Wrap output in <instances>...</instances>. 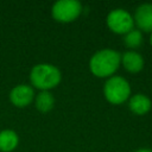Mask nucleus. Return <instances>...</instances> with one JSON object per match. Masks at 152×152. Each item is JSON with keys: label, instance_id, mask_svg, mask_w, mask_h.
<instances>
[{"label": "nucleus", "instance_id": "f8f14e48", "mask_svg": "<svg viewBox=\"0 0 152 152\" xmlns=\"http://www.w3.org/2000/svg\"><path fill=\"white\" fill-rule=\"evenodd\" d=\"M124 43L127 48L137 49L142 44V33L138 28H133L124 36Z\"/></svg>", "mask_w": 152, "mask_h": 152}, {"label": "nucleus", "instance_id": "ddd939ff", "mask_svg": "<svg viewBox=\"0 0 152 152\" xmlns=\"http://www.w3.org/2000/svg\"><path fill=\"white\" fill-rule=\"evenodd\" d=\"M134 152H152V150L151 148H139V150H137Z\"/></svg>", "mask_w": 152, "mask_h": 152}, {"label": "nucleus", "instance_id": "20e7f679", "mask_svg": "<svg viewBox=\"0 0 152 152\" xmlns=\"http://www.w3.org/2000/svg\"><path fill=\"white\" fill-rule=\"evenodd\" d=\"M82 13V5L77 0H58L52 5L51 14L59 23H70Z\"/></svg>", "mask_w": 152, "mask_h": 152}, {"label": "nucleus", "instance_id": "4468645a", "mask_svg": "<svg viewBox=\"0 0 152 152\" xmlns=\"http://www.w3.org/2000/svg\"><path fill=\"white\" fill-rule=\"evenodd\" d=\"M150 43H151V45H152V32H151V36H150Z\"/></svg>", "mask_w": 152, "mask_h": 152}, {"label": "nucleus", "instance_id": "6e6552de", "mask_svg": "<svg viewBox=\"0 0 152 152\" xmlns=\"http://www.w3.org/2000/svg\"><path fill=\"white\" fill-rule=\"evenodd\" d=\"M121 63L124 68L129 71V72H138L144 68V58L142 56L134 51V50H128L124 55H121Z\"/></svg>", "mask_w": 152, "mask_h": 152}, {"label": "nucleus", "instance_id": "9d476101", "mask_svg": "<svg viewBox=\"0 0 152 152\" xmlns=\"http://www.w3.org/2000/svg\"><path fill=\"white\" fill-rule=\"evenodd\" d=\"M19 144V137L13 129H2L0 131V151L11 152Z\"/></svg>", "mask_w": 152, "mask_h": 152}, {"label": "nucleus", "instance_id": "1a4fd4ad", "mask_svg": "<svg viewBox=\"0 0 152 152\" xmlns=\"http://www.w3.org/2000/svg\"><path fill=\"white\" fill-rule=\"evenodd\" d=\"M128 107L129 109L137 114V115H144L146 113H148V110L152 107V102L150 100V97L145 94H134L129 97L128 100Z\"/></svg>", "mask_w": 152, "mask_h": 152}, {"label": "nucleus", "instance_id": "0eeeda50", "mask_svg": "<svg viewBox=\"0 0 152 152\" xmlns=\"http://www.w3.org/2000/svg\"><path fill=\"white\" fill-rule=\"evenodd\" d=\"M134 24L146 32H152V4H141L134 12Z\"/></svg>", "mask_w": 152, "mask_h": 152}, {"label": "nucleus", "instance_id": "f257e3e1", "mask_svg": "<svg viewBox=\"0 0 152 152\" xmlns=\"http://www.w3.org/2000/svg\"><path fill=\"white\" fill-rule=\"evenodd\" d=\"M121 63V55L113 49H102L96 51L89 61L90 71L97 77H110Z\"/></svg>", "mask_w": 152, "mask_h": 152}, {"label": "nucleus", "instance_id": "423d86ee", "mask_svg": "<svg viewBox=\"0 0 152 152\" xmlns=\"http://www.w3.org/2000/svg\"><path fill=\"white\" fill-rule=\"evenodd\" d=\"M34 99V90L28 84H18L10 91V101L15 107H27Z\"/></svg>", "mask_w": 152, "mask_h": 152}, {"label": "nucleus", "instance_id": "7ed1b4c3", "mask_svg": "<svg viewBox=\"0 0 152 152\" xmlns=\"http://www.w3.org/2000/svg\"><path fill=\"white\" fill-rule=\"evenodd\" d=\"M103 95L112 104L124 103L131 95V86L122 76H110L104 82Z\"/></svg>", "mask_w": 152, "mask_h": 152}, {"label": "nucleus", "instance_id": "39448f33", "mask_svg": "<svg viewBox=\"0 0 152 152\" xmlns=\"http://www.w3.org/2000/svg\"><path fill=\"white\" fill-rule=\"evenodd\" d=\"M107 26L115 33L126 34L134 26V19L131 13L124 8H114L112 10L106 18Z\"/></svg>", "mask_w": 152, "mask_h": 152}, {"label": "nucleus", "instance_id": "f03ea898", "mask_svg": "<svg viewBox=\"0 0 152 152\" xmlns=\"http://www.w3.org/2000/svg\"><path fill=\"white\" fill-rule=\"evenodd\" d=\"M62 80L61 70L49 63H39L36 64L30 71V81L31 84L42 90H50L59 84Z\"/></svg>", "mask_w": 152, "mask_h": 152}, {"label": "nucleus", "instance_id": "9b49d317", "mask_svg": "<svg viewBox=\"0 0 152 152\" xmlns=\"http://www.w3.org/2000/svg\"><path fill=\"white\" fill-rule=\"evenodd\" d=\"M34 104L36 108L42 113H48L53 108L55 104V97L49 90H42L39 91L34 97Z\"/></svg>", "mask_w": 152, "mask_h": 152}]
</instances>
